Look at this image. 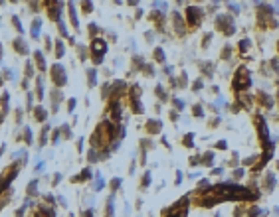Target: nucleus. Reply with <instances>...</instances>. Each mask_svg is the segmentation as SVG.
Returning a JSON list of instances; mask_svg holds the SVG:
<instances>
[{
    "mask_svg": "<svg viewBox=\"0 0 279 217\" xmlns=\"http://www.w3.org/2000/svg\"><path fill=\"white\" fill-rule=\"evenodd\" d=\"M61 128H63V136H67V138H71V130H69V126H61Z\"/></svg>",
    "mask_w": 279,
    "mask_h": 217,
    "instance_id": "31",
    "label": "nucleus"
},
{
    "mask_svg": "<svg viewBox=\"0 0 279 217\" xmlns=\"http://www.w3.org/2000/svg\"><path fill=\"white\" fill-rule=\"evenodd\" d=\"M174 107H178V109H184V103L178 101V99H174Z\"/></svg>",
    "mask_w": 279,
    "mask_h": 217,
    "instance_id": "36",
    "label": "nucleus"
},
{
    "mask_svg": "<svg viewBox=\"0 0 279 217\" xmlns=\"http://www.w3.org/2000/svg\"><path fill=\"white\" fill-rule=\"evenodd\" d=\"M129 4H133V6H135V4H137V0H129Z\"/></svg>",
    "mask_w": 279,
    "mask_h": 217,
    "instance_id": "43",
    "label": "nucleus"
},
{
    "mask_svg": "<svg viewBox=\"0 0 279 217\" xmlns=\"http://www.w3.org/2000/svg\"><path fill=\"white\" fill-rule=\"evenodd\" d=\"M60 180H61V174H56V178H53V185L60 184Z\"/></svg>",
    "mask_w": 279,
    "mask_h": 217,
    "instance_id": "39",
    "label": "nucleus"
},
{
    "mask_svg": "<svg viewBox=\"0 0 279 217\" xmlns=\"http://www.w3.org/2000/svg\"><path fill=\"white\" fill-rule=\"evenodd\" d=\"M103 185H105V182H103V180H97V182H95V188H97V190H101V188H103Z\"/></svg>",
    "mask_w": 279,
    "mask_h": 217,
    "instance_id": "33",
    "label": "nucleus"
},
{
    "mask_svg": "<svg viewBox=\"0 0 279 217\" xmlns=\"http://www.w3.org/2000/svg\"><path fill=\"white\" fill-rule=\"evenodd\" d=\"M93 6H91V0H83V12H91Z\"/></svg>",
    "mask_w": 279,
    "mask_h": 217,
    "instance_id": "24",
    "label": "nucleus"
},
{
    "mask_svg": "<svg viewBox=\"0 0 279 217\" xmlns=\"http://www.w3.org/2000/svg\"><path fill=\"white\" fill-rule=\"evenodd\" d=\"M194 89H196V91H198V89H202V81H200V79L194 83Z\"/></svg>",
    "mask_w": 279,
    "mask_h": 217,
    "instance_id": "41",
    "label": "nucleus"
},
{
    "mask_svg": "<svg viewBox=\"0 0 279 217\" xmlns=\"http://www.w3.org/2000/svg\"><path fill=\"white\" fill-rule=\"evenodd\" d=\"M87 75H89V87H93L95 83H97V77H95V69H89V71H87Z\"/></svg>",
    "mask_w": 279,
    "mask_h": 217,
    "instance_id": "16",
    "label": "nucleus"
},
{
    "mask_svg": "<svg viewBox=\"0 0 279 217\" xmlns=\"http://www.w3.org/2000/svg\"><path fill=\"white\" fill-rule=\"evenodd\" d=\"M156 95H159V99H160V101H166V99H168V97H166V93H164V89H162L160 85L156 87Z\"/></svg>",
    "mask_w": 279,
    "mask_h": 217,
    "instance_id": "19",
    "label": "nucleus"
},
{
    "mask_svg": "<svg viewBox=\"0 0 279 217\" xmlns=\"http://www.w3.org/2000/svg\"><path fill=\"white\" fill-rule=\"evenodd\" d=\"M26 191H28V196H36V193H38V180H32V182L28 184Z\"/></svg>",
    "mask_w": 279,
    "mask_h": 217,
    "instance_id": "10",
    "label": "nucleus"
},
{
    "mask_svg": "<svg viewBox=\"0 0 279 217\" xmlns=\"http://www.w3.org/2000/svg\"><path fill=\"white\" fill-rule=\"evenodd\" d=\"M91 49H93V61L99 65L101 61H103V55H105V52H107V44L103 42V39H93Z\"/></svg>",
    "mask_w": 279,
    "mask_h": 217,
    "instance_id": "1",
    "label": "nucleus"
},
{
    "mask_svg": "<svg viewBox=\"0 0 279 217\" xmlns=\"http://www.w3.org/2000/svg\"><path fill=\"white\" fill-rule=\"evenodd\" d=\"M216 148H220V150H226V148H228V142H226V140H220L218 144H216Z\"/></svg>",
    "mask_w": 279,
    "mask_h": 217,
    "instance_id": "29",
    "label": "nucleus"
},
{
    "mask_svg": "<svg viewBox=\"0 0 279 217\" xmlns=\"http://www.w3.org/2000/svg\"><path fill=\"white\" fill-rule=\"evenodd\" d=\"M186 14H188V24H190V26H198L200 22H202V10H200V8L190 6L186 10Z\"/></svg>",
    "mask_w": 279,
    "mask_h": 217,
    "instance_id": "5",
    "label": "nucleus"
},
{
    "mask_svg": "<svg viewBox=\"0 0 279 217\" xmlns=\"http://www.w3.org/2000/svg\"><path fill=\"white\" fill-rule=\"evenodd\" d=\"M46 109H44V107H36V109H34V118H36V120H46Z\"/></svg>",
    "mask_w": 279,
    "mask_h": 217,
    "instance_id": "8",
    "label": "nucleus"
},
{
    "mask_svg": "<svg viewBox=\"0 0 279 217\" xmlns=\"http://www.w3.org/2000/svg\"><path fill=\"white\" fill-rule=\"evenodd\" d=\"M26 75H28V77L32 75V63H30V61L26 63Z\"/></svg>",
    "mask_w": 279,
    "mask_h": 217,
    "instance_id": "34",
    "label": "nucleus"
},
{
    "mask_svg": "<svg viewBox=\"0 0 279 217\" xmlns=\"http://www.w3.org/2000/svg\"><path fill=\"white\" fill-rule=\"evenodd\" d=\"M12 2H16V0H12Z\"/></svg>",
    "mask_w": 279,
    "mask_h": 217,
    "instance_id": "44",
    "label": "nucleus"
},
{
    "mask_svg": "<svg viewBox=\"0 0 279 217\" xmlns=\"http://www.w3.org/2000/svg\"><path fill=\"white\" fill-rule=\"evenodd\" d=\"M202 164L204 166H212L214 164V152H206V154L202 156Z\"/></svg>",
    "mask_w": 279,
    "mask_h": 217,
    "instance_id": "12",
    "label": "nucleus"
},
{
    "mask_svg": "<svg viewBox=\"0 0 279 217\" xmlns=\"http://www.w3.org/2000/svg\"><path fill=\"white\" fill-rule=\"evenodd\" d=\"M154 59H156V61H164V52H162V49H154Z\"/></svg>",
    "mask_w": 279,
    "mask_h": 217,
    "instance_id": "18",
    "label": "nucleus"
},
{
    "mask_svg": "<svg viewBox=\"0 0 279 217\" xmlns=\"http://www.w3.org/2000/svg\"><path fill=\"white\" fill-rule=\"evenodd\" d=\"M216 217H220V215H216Z\"/></svg>",
    "mask_w": 279,
    "mask_h": 217,
    "instance_id": "45",
    "label": "nucleus"
},
{
    "mask_svg": "<svg viewBox=\"0 0 279 217\" xmlns=\"http://www.w3.org/2000/svg\"><path fill=\"white\" fill-rule=\"evenodd\" d=\"M160 128H162V122H160V120H156V118H151V120H146V130L151 132V134H156V132H160Z\"/></svg>",
    "mask_w": 279,
    "mask_h": 217,
    "instance_id": "6",
    "label": "nucleus"
},
{
    "mask_svg": "<svg viewBox=\"0 0 279 217\" xmlns=\"http://www.w3.org/2000/svg\"><path fill=\"white\" fill-rule=\"evenodd\" d=\"M192 111H194V115H196V117H204V112H202V107H200V105H196Z\"/></svg>",
    "mask_w": 279,
    "mask_h": 217,
    "instance_id": "28",
    "label": "nucleus"
},
{
    "mask_svg": "<svg viewBox=\"0 0 279 217\" xmlns=\"http://www.w3.org/2000/svg\"><path fill=\"white\" fill-rule=\"evenodd\" d=\"M48 130H50V126H44V130H42V134H40V142H42V146L46 144V134H48Z\"/></svg>",
    "mask_w": 279,
    "mask_h": 217,
    "instance_id": "21",
    "label": "nucleus"
},
{
    "mask_svg": "<svg viewBox=\"0 0 279 217\" xmlns=\"http://www.w3.org/2000/svg\"><path fill=\"white\" fill-rule=\"evenodd\" d=\"M36 85H38V99H42V95H44V85H42V79H36Z\"/></svg>",
    "mask_w": 279,
    "mask_h": 217,
    "instance_id": "22",
    "label": "nucleus"
},
{
    "mask_svg": "<svg viewBox=\"0 0 279 217\" xmlns=\"http://www.w3.org/2000/svg\"><path fill=\"white\" fill-rule=\"evenodd\" d=\"M24 138H26V142H28V144L32 142V130H30V128H26V130H24Z\"/></svg>",
    "mask_w": 279,
    "mask_h": 217,
    "instance_id": "26",
    "label": "nucleus"
},
{
    "mask_svg": "<svg viewBox=\"0 0 279 217\" xmlns=\"http://www.w3.org/2000/svg\"><path fill=\"white\" fill-rule=\"evenodd\" d=\"M218 28H220V30H224L226 36H234L236 26H234L232 16H220V18H218Z\"/></svg>",
    "mask_w": 279,
    "mask_h": 217,
    "instance_id": "4",
    "label": "nucleus"
},
{
    "mask_svg": "<svg viewBox=\"0 0 279 217\" xmlns=\"http://www.w3.org/2000/svg\"><path fill=\"white\" fill-rule=\"evenodd\" d=\"M14 47H16V52L22 53V55H26L28 53V46H26V42H24L22 38H18L16 42H14Z\"/></svg>",
    "mask_w": 279,
    "mask_h": 217,
    "instance_id": "7",
    "label": "nucleus"
},
{
    "mask_svg": "<svg viewBox=\"0 0 279 217\" xmlns=\"http://www.w3.org/2000/svg\"><path fill=\"white\" fill-rule=\"evenodd\" d=\"M52 81L58 87H61V85H66V83H67V75H66V69H63L61 63L52 65Z\"/></svg>",
    "mask_w": 279,
    "mask_h": 217,
    "instance_id": "2",
    "label": "nucleus"
},
{
    "mask_svg": "<svg viewBox=\"0 0 279 217\" xmlns=\"http://www.w3.org/2000/svg\"><path fill=\"white\" fill-rule=\"evenodd\" d=\"M146 185H151V172H146L143 176V182H141V188H146Z\"/></svg>",
    "mask_w": 279,
    "mask_h": 217,
    "instance_id": "17",
    "label": "nucleus"
},
{
    "mask_svg": "<svg viewBox=\"0 0 279 217\" xmlns=\"http://www.w3.org/2000/svg\"><path fill=\"white\" fill-rule=\"evenodd\" d=\"M230 49H232V47H224V52H222V57H230Z\"/></svg>",
    "mask_w": 279,
    "mask_h": 217,
    "instance_id": "35",
    "label": "nucleus"
},
{
    "mask_svg": "<svg viewBox=\"0 0 279 217\" xmlns=\"http://www.w3.org/2000/svg\"><path fill=\"white\" fill-rule=\"evenodd\" d=\"M89 32H91V36H95V32H97V26H95V24H89Z\"/></svg>",
    "mask_w": 279,
    "mask_h": 217,
    "instance_id": "37",
    "label": "nucleus"
},
{
    "mask_svg": "<svg viewBox=\"0 0 279 217\" xmlns=\"http://www.w3.org/2000/svg\"><path fill=\"white\" fill-rule=\"evenodd\" d=\"M12 24H14V26H16V30H18V32L22 34V24H20V22H18V18H16V16H12Z\"/></svg>",
    "mask_w": 279,
    "mask_h": 217,
    "instance_id": "27",
    "label": "nucleus"
},
{
    "mask_svg": "<svg viewBox=\"0 0 279 217\" xmlns=\"http://www.w3.org/2000/svg\"><path fill=\"white\" fill-rule=\"evenodd\" d=\"M75 109V99H69V111Z\"/></svg>",
    "mask_w": 279,
    "mask_h": 217,
    "instance_id": "42",
    "label": "nucleus"
},
{
    "mask_svg": "<svg viewBox=\"0 0 279 217\" xmlns=\"http://www.w3.org/2000/svg\"><path fill=\"white\" fill-rule=\"evenodd\" d=\"M40 28H42V20H34L32 22V38L40 36Z\"/></svg>",
    "mask_w": 279,
    "mask_h": 217,
    "instance_id": "9",
    "label": "nucleus"
},
{
    "mask_svg": "<svg viewBox=\"0 0 279 217\" xmlns=\"http://www.w3.org/2000/svg\"><path fill=\"white\" fill-rule=\"evenodd\" d=\"M244 176V170H234V178H242Z\"/></svg>",
    "mask_w": 279,
    "mask_h": 217,
    "instance_id": "38",
    "label": "nucleus"
},
{
    "mask_svg": "<svg viewBox=\"0 0 279 217\" xmlns=\"http://www.w3.org/2000/svg\"><path fill=\"white\" fill-rule=\"evenodd\" d=\"M252 85V81H249V71H247V67H239L238 73H236V83H234V87L236 89H247V87Z\"/></svg>",
    "mask_w": 279,
    "mask_h": 217,
    "instance_id": "3",
    "label": "nucleus"
},
{
    "mask_svg": "<svg viewBox=\"0 0 279 217\" xmlns=\"http://www.w3.org/2000/svg\"><path fill=\"white\" fill-rule=\"evenodd\" d=\"M212 42V34H208L206 38H204V42H202V47H208V44Z\"/></svg>",
    "mask_w": 279,
    "mask_h": 217,
    "instance_id": "30",
    "label": "nucleus"
},
{
    "mask_svg": "<svg viewBox=\"0 0 279 217\" xmlns=\"http://www.w3.org/2000/svg\"><path fill=\"white\" fill-rule=\"evenodd\" d=\"M265 188H267V190H273V188H275V178H273V174H269V176H267Z\"/></svg>",
    "mask_w": 279,
    "mask_h": 217,
    "instance_id": "15",
    "label": "nucleus"
},
{
    "mask_svg": "<svg viewBox=\"0 0 279 217\" xmlns=\"http://www.w3.org/2000/svg\"><path fill=\"white\" fill-rule=\"evenodd\" d=\"M56 55H58V57H61V55H63V44H61V42H58V44H56Z\"/></svg>",
    "mask_w": 279,
    "mask_h": 217,
    "instance_id": "20",
    "label": "nucleus"
},
{
    "mask_svg": "<svg viewBox=\"0 0 279 217\" xmlns=\"http://www.w3.org/2000/svg\"><path fill=\"white\" fill-rule=\"evenodd\" d=\"M180 182H182V174H180V172H178V174H176V180H174V184L178 185V184H180Z\"/></svg>",
    "mask_w": 279,
    "mask_h": 217,
    "instance_id": "40",
    "label": "nucleus"
},
{
    "mask_svg": "<svg viewBox=\"0 0 279 217\" xmlns=\"http://www.w3.org/2000/svg\"><path fill=\"white\" fill-rule=\"evenodd\" d=\"M249 215L255 217V215H265V211L263 209H257V207H253V209H249Z\"/></svg>",
    "mask_w": 279,
    "mask_h": 217,
    "instance_id": "23",
    "label": "nucleus"
},
{
    "mask_svg": "<svg viewBox=\"0 0 279 217\" xmlns=\"http://www.w3.org/2000/svg\"><path fill=\"white\" fill-rule=\"evenodd\" d=\"M182 142H184V146L186 148H192V142H194V132H188V134H186L184 136V140H182Z\"/></svg>",
    "mask_w": 279,
    "mask_h": 217,
    "instance_id": "13",
    "label": "nucleus"
},
{
    "mask_svg": "<svg viewBox=\"0 0 279 217\" xmlns=\"http://www.w3.org/2000/svg\"><path fill=\"white\" fill-rule=\"evenodd\" d=\"M111 188H113V191L119 190V188H121V178H115L113 182H111Z\"/></svg>",
    "mask_w": 279,
    "mask_h": 217,
    "instance_id": "25",
    "label": "nucleus"
},
{
    "mask_svg": "<svg viewBox=\"0 0 279 217\" xmlns=\"http://www.w3.org/2000/svg\"><path fill=\"white\" fill-rule=\"evenodd\" d=\"M200 164V158L198 156H192L190 158V166H198Z\"/></svg>",
    "mask_w": 279,
    "mask_h": 217,
    "instance_id": "32",
    "label": "nucleus"
},
{
    "mask_svg": "<svg viewBox=\"0 0 279 217\" xmlns=\"http://www.w3.org/2000/svg\"><path fill=\"white\" fill-rule=\"evenodd\" d=\"M89 178H91V170L85 168V170L79 174V178H73V182H77V180H89Z\"/></svg>",
    "mask_w": 279,
    "mask_h": 217,
    "instance_id": "14",
    "label": "nucleus"
},
{
    "mask_svg": "<svg viewBox=\"0 0 279 217\" xmlns=\"http://www.w3.org/2000/svg\"><path fill=\"white\" fill-rule=\"evenodd\" d=\"M34 57H36V61H38V69H46V61H44V55H42V52H36L34 53Z\"/></svg>",
    "mask_w": 279,
    "mask_h": 217,
    "instance_id": "11",
    "label": "nucleus"
}]
</instances>
